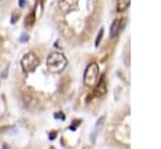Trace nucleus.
Instances as JSON below:
<instances>
[{"instance_id": "obj_1", "label": "nucleus", "mask_w": 161, "mask_h": 149, "mask_svg": "<svg viewBox=\"0 0 161 149\" xmlns=\"http://www.w3.org/2000/svg\"><path fill=\"white\" fill-rule=\"evenodd\" d=\"M67 66V59L65 56L59 51H53L47 58V68L50 73H60Z\"/></svg>"}, {"instance_id": "obj_2", "label": "nucleus", "mask_w": 161, "mask_h": 149, "mask_svg": "<svg viewBox=\"0 0 161 149\" xmlns=\"http://www.w3.org/2000/svg\"><path fill=\"white\" fill-rule=\"evenodd\" d=\"M98 76H99V68L97 63H89L84 70L83 75V81L87 86L92 88L98 83Z\"/></svg>"}, {"instance_id": "obj_3", "label": "nucleus", "mask_w": 161, "mask_h": 149, "mask_svg": "<svg viewBox=\"0 0 161 149\" xmlns=\"http://www.w3.org/2000/svg\"><path fill=\"white\" fill-rule=\"evenodd\" d=\"M40 60L39 58L36 56L35 53H26L23 58H21V61H20V65H21V69L24 73H33L36 66L39 65Z\"/></svg>"}, {"instance_id": "obj_4", "label": "nucleus", "mask_w": 161, "mask_h": 149, "mask_svg": "<svg viewBox=\"0 0 161 149\" xmlns=\"http://www.w3.org/2000/svg\"><path fill=\"white\" fill-rule=\"evenodd\" d=\"M77 6V0H59L58 8L62 13H69Z\"/></svg>"}, {"instance_id": "obj_5", "label": "nucleus", "mask_w": 161, "mask_h": 149, "mask_svg": "<svg viewBox=\"0 0 161 149\" xmlns=\"http://www.w3.org/2000/svg\"><path fill=\"white\" fill-rule=\"evenodd\" d=\"M125 19H122V20H118V19H116L113 23H112V25H111V29H109V33H111V36L112 38H114L118 33H119V30H121V25H123L125 24Z\"/></svg>"}, {"instance_id": "obj_6", "label": "nucleus", "mask_w": 161, "mask_h": 149, "mask_svg": "<svg viewBox=\"0 0 161 149\" xmlns=\"http://www.w3.org/2000/svg\"><path fill=\"white\" fill-rule=\"evenodd\" d=\"M106 93H107L106 80H104V78H102V79L99 80V84L97 85V88H96V90H94V95H96V96H103Z\"/></svg>"}, {"instance_id": "obj_7", "label": "nucleus", "mask_w": 161, "mask_h": 149, "mask_svg": "<svg viewBox=\"0 0 161 149\" xmlns=\"http://www.w3.org/2000/svg\"><path fill=\"white\" fill-rule=\"evenodd\" d=\"M130 6V0H117V11H125Z\"/></svg>"}, {"instance_id": "obj_8", "label": "nucleus", "mask_w": 161, "mask_h": 149, "mask_svg": "<svg viewBox=\"0 0 161 149\" xmlns=\"http://www.w3.org/2000/svg\"><path fill=\"white\" fill-rule=\"evenodd\" d=\"M34 21H35V13L33 11V13H30V15L26 16V19H25V26H31L34 24Z\"/></svg>"}, {"instance_id": "obj_9", "label": "nucleus", "mask_w": 161, "mask_h": 149, "mask_svg": "<svg viewBox=\"0 0 161 149\" xmlns=\"http://www.w3.org/2000/svg\"><path fill=\"white\" fill-rule=\"evenodd\" d=\"M19 18H20V13L19 11H13V14H11V24H15L18 20H19Z\"/></svg>"}, {"instance_id": "obj_10", "label": "nucleus", "mask_w": 161, "mask_h": 149, "mask_svg": "<svg viewBox=\"0 0 161 149\" xmlns=\"http://www.w3.org/2000/svg\"><path fill=\"white\" fill-rule=\"evenodd\" d=\"M29 40V35L26 34V33H23L21 35H20V38H19V41L20 43H25V41H28Z\"/></svg>"}, {"instance_id": "obj_11", "label": "nucleus", "mask_w": 161, "mask_h": 149, "mask_svg": "<svg viewBox=\"0 0 161 149\" xmlns=\"http://www.w3.org/2000/svg\"><path fill=\"white\" fill-rule=\"evenodd\" d=\"M102 36H103V29H101V30H99V34L97 35V39H96V46H98V44H99Z\"/></svg>"}, {"instance_id": "obj_12", "label": "nucleus", "mask_w": 161, "mask_h": 149, "mask_svg": "<svg viewBox=\"0 0 161 149\" xmlns=\"http://www.w3.org/2000/svg\"><path fill=\"white\" fill-rule=\"evenodd\" d=\"M55 136H57V133H55L54 130L49 133V139H50V140H53V139H55Z\"/></svg>"}, {"instance_id": "obj_13", "label": "nucleus", "mask_w": 161, "mask_h": 149, "mask_svg": "<svg viewBox=\"0 0 161 149\" xmlns=\"http://www.w3.org/2000/svg\"><path fill=\"white\" fill-rule=\"evenodd\" d=\"M54 118H57V119H62V120H63V119H64V115H63V114H60V113H59V114H58V113H55V114H54Z\"/></svg>"}, {"instance_id": "obj_14", "label": "nucleus", "mask_w": 161, "mask_h": 149, "mask_svg": "<svg viewBox=\"0 0 161 149\" xmlns=\"http://www.w3.org/2000/svg\"><path fill=\"white\" fill-rule=\"evenodd\" d=\"M103 120H104V116H102V118H101V119H99V120L97 121V126H96V128H99V126L102 125V123H103Z\"/></svg>"}, {"instance_id": "obj_15", "label": "nucleus", "mask_w": 161, "mask_h": 149, "mask_svg": "<svg viewBox=\"0 0 161 149\" xmlns=\"http://www.w3.org/2000/svg\"><path fill=\"white\" fill-rule=\"evenodd\" d=\"M25 3H26L25 0H19V6L20 8H24L25 6Z\"/></svg>"}, {"instance_id": "obj_16", "label": "nucleus", "mask_w": 161, "mask_h": 149, "mask_svg": "<svg viewBox=\"0 0 161 149\" xmlns=\"http://www.w3.org/2000/svg\"><path fill=\"white\" fill-rule=\"evenodd\" d=\"M1 149H11V148H10V146H9L6 143H4V144L1 145Z\"/></svg>"}, {"instance_id": "obj_17", "label": "nucleus", "mask_w": 161, "mask_h": 149, "mask_svg": "<svg viewBox=\"0 0 161 149\" xmlns=\"http://www.w3.org/2000/svg\"><path fill=\"white\" fill-rule=\"evenodd\" d=\"M49 149H55V148H54V146H50V148H49Z\"/></svg>"}, {"instance_id": "obj_18", "label": "nucleus", "mask_w": 161, "mask_h": 149, "mask_svg": "<svg viewBox=\"0 0 161 149\" xmlns=\"http://www.w3.org/2000/svg\"><path fill=\"white\" fill-rule=\"evenodd\" d=\"M0 45H1V38H0Z\"/></svg>"}]
</instances>
